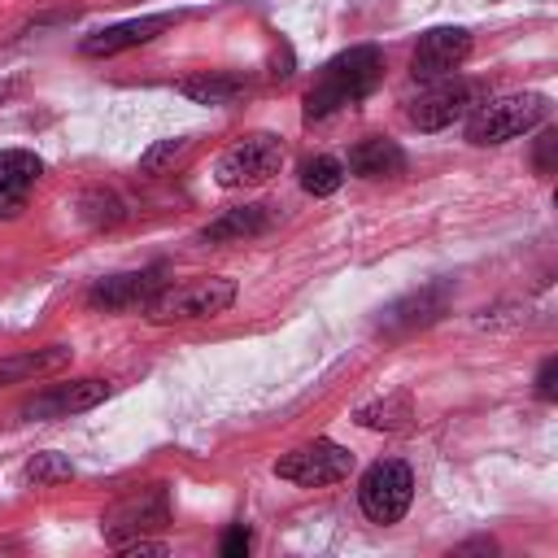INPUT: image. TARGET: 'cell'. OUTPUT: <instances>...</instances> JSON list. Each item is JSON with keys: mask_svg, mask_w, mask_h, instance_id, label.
<instances>
[{"mask_svg": "<svg viewBox=\"0 0 558 558\" xmlns=\"http://www.w3.org/2000/svg\"><path fill=\"white\" fill-rule=\"evenodd\" d=\"M379 78H384V52L371 48V44H357V48L331 57L318 70L314 87L305 92V122L327 118L344 105H357L362 96H371L379 87Z\"/></svg>", "mask_w": 558, "mask_h": 558, "instance_id": "cell-1", "label": "cell"}, {"mask_svg": "<svg viewBox=\"0 0 558 558\" xmlns=\"http://www.w3.org/2000/svg\"><path fill=\"white\" fill-rule=\"evenodd\" d=\"M549 100L541 92H514V96H497V100H480L466 113V140L471 144H506L523 131H532L536 122H545Z\"/></svg>", "mask_w": 558, "mask_h": 558, "instance_id": "cell-2", "label": "cell"}, {"mask_svg": "<svg viewBox=\"0 0 558 558\" xmlns=\"http://www.w3.org/2000/svg\"><path fill=\"white\" fill-rule=\"evenodd\" d=\"M235 301V279H192V283H174V288H161L157 296H148L144 305V318L153 327H166V323H196V318H214L222 310H231Z\"/></svg>", "mask_w": 558, "mask_h": 558, "instance_id": "cell-3", "label": "cell"}, {"mask_svg": "<svg viewBox=\"0 0 558 558\" xmlns=\"http://www.w3.org/2000/svg\"><path fill=\"white\" fill-rule=\"evenodd\" d=\"M357 501H362V514L371 523H384V527L397 523L410 510V501H414V475H410V466L397 462V458L371 462L366 475H362V484H357Z\"/></svg>", "mask_w": 558, "mask_h": 558, "instance_id": "cell-4", "label": "cell"}, {"mask_svg": "<svg viewBox=\"0 0 558 558\" xmlns=\"http://www.w3.org/2000/svg\"><path fill=\"white\" fill-rule=\"evenodd\" d=\"M279 166H283V144H279V135L257 131V135H244L240 144H231L227 153H218L214 179H218L222 187H253V183H266L270 174H279Z\"/></svg>", "mask_w": 558, "mask_h": 558, "instance_id": "cell-5", "label": "cell"}, {"mask_svg": "<svg viewBox=\"0 0 558 558\" xmlns=\"http://www.w3.org/2000/svg\"><path fill=\"white\" fill-rule=\"evenodd\" d=\"M480 83H471V78H458V74H449V78H436V83H427L414 100H410V122L418 126V131H440V126H453L458 118H466L475 105H480Z\"/></svg>", "mask_w": 558, "mask_h": 558, "instance_id": "cell-6", "label": "cell"}, {"mask_svg": "<svg viewBox=\"0 0 558 558\" xmlns=\"http://www.w3.org/2000/svg\"><path fill=\"white\" fill-rule=\"evenodd\" d=\"M349 471H353V453L336 440H305V445H296L292 453H283L275 462L279 480H292V484H305V488L340 484V480H349Z\"/></svg>", "mask_w": 558, "mask_h": 558, "instance_id": "cell-7", "label": "cell"}, {"mask_svg": "<svg viewBox=\"0 0 558 558\" xmlns=\"http://www.w3.org/2000/svg\"><path fill=\"white\" fill-rule=\"evenodd\" d=\"M166 519H170L166 484H148V488L126 493V497L100 519V527H105V536H109L113 545H126V541L144 536L148 527H166Z\"/></svg>", "mask_w": 558, "mask_h": 558, "instance_id": "cell-8", "label": "cell"}, {"mask_svg": "<svg viewBox=\"0 0 558 558\" xmlns=\"http://www.w3.org/2000/svg\"><path fill=\"white\" fill-rule=\"evenodd\" d=\"M466 57H471V35H466L462 26H432V31H423L418 44H414L410 74L436 83V78L458 74V65H462Z\"/></svg>", "mask_w": 558, "mask_h": 558, "instance_id": "cell-9", "label": "cell"}, {"mask_svg": "<svg viewBox=\"0 0 558 558\" xmlns=\"http://www.w3.org/2000/svg\"><path fill=\"white\" fill-rule=\"evenodd\" d=\"M109 397V384L105 379H70V384H52L44 392H35L31 401H22V418H70V414H83L92 405H100Z\"/></svg>", "mask_w": 558, "mask_h": 558, "instance_id": "cell-10", "label": "cell"}, {"mask_svg": "<svg viewBox=\"0 0 558 558\" xmlns=\"http://www.w3.org/2000/svg\"><path fill=\"white\" fill-rule=\"evenodd\" d=\"M166 288V270L161 266H148V270H126V275H109V279H96L92 292H87V305L92 310H131V305H148V296H157Z\"/></svg>", "mask_w": 558, "mask_h": 558, "instance_id": "cell-11", "label": "cell"}, {"mask_svg": "<svg viewBox=\"0 0 558 558\" xmlns=\"http://www.w3.org/2000/svg\"><path fill=\"white\" fill-rule=\"evenodd\" d=\"M445 310H449V283H427V288L405 292L401 301L384 305V314H379V331H388V336L418 331V327H432Z\"/></svg>", "mask_w": 558, "mask_h": 558, "instance_id": "cell-12", "label": "cell"}, {"mask_svg": "<svg viewBox=\"0 0 558 558\" xmlns=\"http://www.w3.org/2000/svg\"><path fill=\"white\" fill-rule=\"evenodd\" d=\"M44 174V161L31 148H4L0 153V218H17Z\"/></svg>", "mask_w": 558, "mask_h": 558, "instance_id": "cell-13", "label": "cell"}, {"mask_svg": "<svg viewBox=\"0 0 558 558\" xmlns=\"http://www.w3.org/2000/svg\"><path fill=\"white\" fill-rule=\"evenodd\" d=\"M166 26H170V17H166V13L126 17V22H113V26L96 31V35H87V39L78 44V52H83V57H118V52H126V48H140V44L157 39Z\"/></svg>", "mask_w": 558, "mask_h": 558, "instance_id": "cell-14", "label": "cell"}, {"mask_svg": "<svg viewBox=\"0 0 558 558\" xmlns=\"http://www.w3.org/2000/svg\"><path fill=\"white\" fill-rule=\"evenodd\" d=\"M349 170L357 179H392L405 170V153L397 140H384V135H366L349 148Z\"/></svg>", "mask_w": 558, "mask_h": 558, "instance_id": "cell-15", "label": "cell"}, {"mask_svg": "<svg viewBox=\"0 0 558 558\" xmlns=\"http://www.w3.org/2000/svg\"><path fill=\"white\" fill-rule=\"evenodd\" d=\"M70 353H74L70 344H44V349H26V353H9V357H0V388L44 379V375L61 371L70 362Z\"/></svg>", "mask_w": 558, "mask_h": 558, "instance_id": "cell-16", "label": "cell"}, {"mask_svg": "<svg viewBox=\"0 0 558 558\" xmlns=\"http://www.w3.org/2000/svg\"><path fill=\"white\" fill-rule=\"evenodd\" d=\"M266 227H270L266 205H244V209H227L222 218H214V222L201 231V240H205V244H227V240H248V235H262Z\"/></svg>", "mask_w": 558, "mask_h": 558, "instance_id": "cell-17", "label": "cell"}, {"mask_svg": "<svg viewBox=\"0 0 558 558\" xmlns=\"http://www.w3.org/2000/svg\"><path fill=\"white\" fill-rule=\"evenodd\" d=\"M353 418H357V427H366V432H401V427L414 418V405H410L405 392H392V397H379V401L362 405Z\"/></svg>", "mask_w": 558, "mask_h": 558, "instance_id": "cell-18", "label": "cell"}, {"mask_svg": "<svg viewBox=\"0 0 558 558\" xmlns=\"http://www.w3.org/2000/svg\"><path fill=\"white\" fill-rule=\"evenodd\" d=\"M248 83L240 74H201V78H183L179 92L196 105H231Z\"/></svg>", "mask_w": 558, "mask_h": 558, "instance_id": "cell-19", "label": "cell"}, {"mask_svg": "<svg viewBox=\"0 0 558 558\" xmlns=\"http://www.w3.org/2000/svg\"><path fill=\"white\" fill-rule=\"evenodd\" d=\"M340 183H344V166H340L336 157H310V161L301 166V187H305L310 196H331Z\"/></svg>", "mask_w": 558, "mask_h": 558, "instance_id": "cell-20", "label": "cell"}, {"mask_svg": "<svg viewBox=\"0 0 558 558\" xmlns=\"http://www.w3.org/2000/svg\"><path fill=\"white\" fill-rule=\"evenodd\" d=\"M192 144H196L192 135H179V140H157V144H153V148L140 157V170H144V174H166V170H174V166H179V161L192 153Z\"/></svg>", "mask_w": 558, "mask_h": 558, "instance_id": "cell-21", "label": "cell"}, {"mask_svg": "<svg viewBox=\"0 0 558 558\" xmlns=\"http://www.w3.org/2000/svg\"><path fill=\"white\" fill-rule=\"evenodd\" d=\"M74 475V466H70V458H61V453H35L31 462H26V480L31 484H61V480H70Z\"/></svg>", "mask_w": 558, "mask_h": 558, "instance_id": "cell-22", "label": "cell"}, {"mask_svg": "<svg viewBox=\"0 0 558 558\" xmlns=\"http://www.w3.org/2000/svg\"><path fill=\"white\" fill-rule=\"evenodd\" d=\"M83 214H87V222H118L122 218V201L113 192H87L83 196Z\"/></svg>", "mask_w": 558, "mask_h": 558, "instance_id": "cell-23", "label": "cell"}, {"mask_svg": "<svg viewBox=\"0 0 558 558\" xmlns=\"http://www.w3.org/2000/svg\"><path fill=\"white\" fill-rule=\"evenodd\" d=\"M248 527L244 523H235V527H227V536H222V558H244L248 554Z\"/></svg>", "mask_w": 558, "mask_h": 558, "instance_id": "cell-24", "label": "cell"}, {"mask_svg": "<svg viewBox=\"0 0 558 558\" xmlns=\"http://www.w3.org/2000/svg\"><path fill=\"white\" fill-rule=\"evenodd\" d=\"M554 379H558V362L545 357V362H541V375H536V397H541V401H554V397H558Z\"/></svg>", "mask_w": 558, "mask_h": 558, "instance_id": "cell-25", "label": "cell"}, {"mask_svg": "<svg viewBox=\"0 0 558 558\" xmlns=\"http://www.w3.org/2000/svg\"><path fill=\"white\" fill-rule=\"evenodd\" d=\"M554 144H558V135H554V131H541V140H536V157H532L541 174L554 170Z\"/></svg>", "mask_w": 558, "mask_h": 558, "instance_id": "cell-26", "label": "cell"}]
</instances>
